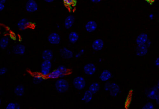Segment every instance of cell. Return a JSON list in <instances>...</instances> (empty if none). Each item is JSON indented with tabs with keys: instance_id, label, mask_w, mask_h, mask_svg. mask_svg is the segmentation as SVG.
Instances as JSON below:
<instances>
[{
	"instance_id": "836d02e7",
	"label": "cell",
	"mask_w": 159,
	"mask_h": 109,
	"mask_svg": "<svg viewBox=\"0 0 159 109\" xmlns=\"http://www.w3.org/2000/svg\"><path fill=\"white\" fill-rule=\"evenodd\" d=\"M155 65L157 67L159 68V57H158V58H157L156 60L155 61Z\"/></svg>"
},
{
	"instance_id": "277c9868",
	"label": "cell",
	"mask_w": 159,
	"mask_h": 109,
	"mask_svg": "<svg viewBox=\"0 0 159 109\" xmlns=\"http://www.w3.org/2000/svg\"><path fill=\"white\" fill-rule=\"evenodd\" d=\"M38 8L37 3L35 0H28L26 3L25 8L27 12L34 13L37 10Z\"/></svg>"
},
{
	"instance_id": "74e56055",
	"label": "cell",
	"mask_w": 159,
	"mask_h": 109,
	"mask_svg": "<svg viewBox=\"0 0 159 109\" xmlns=\"http://www.w3.org/2000/svg\"><path fill=\"white\" fill-rule=\"evenodd\" d=\"M16 109H20V106L19 104L18 103H16Z\"/></svg>"
},
{
	"instance_id": "d4e9b609",
	"label": "cell",
	"mask_w": 159,
	"mask_h": 109,
	"mask_svg": "<svg viewBox=\"0 0 159 109\" xmlns=\"http://www.w3.org/2000/svg\"><path fill=\"white\" fill-rule=\"evenodd\" d=\"M61 76V74L60 71L58 70L57 69V70H55L51 72L48 75L47 77L49 78L55 79L60 78Z\"/></svg>"
},
{
	"instance_id": "7402d4cb",
	"label": "cell",
	"mask_w": 159,
	"mask_h": 109,
	"mask_svg": "<svg viewBox=\"0 0 159 109\" xmlns=\"http://www.w3.org/2000/svg\"><path fill=\"white\" fill-rule=\"evenodd\" d=\"M93 94L89 90H86L84 93V97L82 99L85 103H88L91 102L93 97Z\"/></svg>"
},
{
	"instance_id": "ab89813d",
	"label": "cell",
	"mask_w": 159,
	"mask_h": 109,
	"mask_svg": "<svg viewBox=\"0 0 159 109\" xmlns=\"http://www.w3.org/2000/svg\"><path fill=\"white\" fill-rule=\"evenodd\" d=\"M6 1V0H0V3H5Z\"/></svg>"
},
{
	"instance_id": "52a82bcc",
	"label": "cell",
	"mask_w": 159,
	"mask_h": 109,
	"mask_svg": "<svg viewBox=\"0 0 159 109\" xmlns=\"http://www.w3.org/2000/svg\"><path fill=\"white\" fill-rule=\"evenodd\" d=\"M61 57L64 59H70L73 57V53L72 51L67 49L66 48L64 47L60 49L59 50Z\"/></svg>"
},
{
	"instance_id": "8fae6325",
	"label": "cell",
	"mask_w": 159,
	"mask_h": 109,
	"mask_svg": "<svg viewBox=\"0 0 159 109\" xmlns=\"http://www.w3.org/2000/svg\"><path fill=\"white\" fill-rule=\"evenodd\" d=\"M31 25V22L26 18H22L17 23L18 28L22 30H24L27 29Z\"/></svg>"
},
{
	"instance_id": "d590c367",
	"label": "cell",
	"mask_w": 159,
	"mask_h": 109,
	"mask_svg": "<svg viewBox=\"0 0 159 109\" xmlns=\"http://www.w3.org/2000/svg\"><path fill=\"white\" fill-rule=\"evenodd\" d=\"M44 1L47 3H51L54 1V0H44Z\"/></svg>"
},
{
	"instance_id": "cb8c5ba5",
	"label": "cell",
	"mask_w": 159,
	"mask_h": 109,
	"mask_svg": "<svg viewBox=\"0 0 159 109\" xmlns=\"http://www.w3.org/2000/svg\"><path fill=\"white\" fill-rule=\"evenodd\" d=\"M9 43V37L8 36L3 37L0 40V47L3 50L7 47Z\"/></svg>"
},
{
	"instance_id": "9c48e42d",
	"label": "cell",
	"mask_w": 159,
	"mask_h": 109,
	"mask_svg": "<svg viewBox=\"0 0 159 109\" xmlns=\"http://www.w3.org/2000/svg\"><path fill=\"white\" fill-rule=\"evenodd\" d=\"M98 25L95 21L93 20L90 21L86 23L85 25V29L86 31L89 33L94 32L97 30Z\"/></svg>"
},
{
	"instance_id": "60d3db41",
	"label": "cell",
	"mask_w": 159,
	"mask_h": 109,
	"mask_svg": "<svg viewBox=\"0 0 159 109\" xmlns=\"http://www.w3.org/2000/svg\"><path fill=\"white\" fill-rule=\"evenodd\" d=\"M150 19H153V14H150Z\"/></svg>"
},
{
	"instance_id": "83f0119b",
	"label": "cell",
	"mask_w": 159,
	"mask_h": 109,
	"mask_svg": "<svg viewBox=\"0 0 159 109\" xmlns=\"http://www.w3.org/2000/svg\"><path fill=\"white\" fill-rule=\"evenodd\" d=\"M64 3L67 6H71L74 4L75 0H63Z\"/></svg>"
},
{
	"instance_id": "5b68a950",
	"label": "cell",
	"mask_w": 159,
	"mask_h": 109,
	"mask_svg": "<svg viewBox=\"0 0 159 109\" xmlns=\"http://www.w3.org/2000/svg\"><path fill=\"white\" fill-rule=\"evenodd\" d=\"M48 41L51 44L57 45L59 44L61 41V37L58 34L53 32L49 35Z\"/></svg>"
},
{
	"instance_id": "f35d334b",
	"label": "cell",
	"mask_w": 159,
	"mask_h": 109,
	"mask_svg": "<svg viewBox=\"0 0 159 109\" xmlns=\"http://www.w3.org/2000/svg\"><path fill=\"white\" fill-rule=\"evenodd\" d=\"M145 1L148 2V3H151L154 1V0H145Z\"/></svg>"
},
{
	"instance_id": "d6986e66",
	"label": "cell",
	"mask_w": 159,
	"mask_h": 109,
	"mask_svg": "<svg viewBox=\"0 0 159 109\" xmlns=\"http://www.w3.org/2000/svg\"><path fill=\"white\" fill-rule=\"evenodd\" d=\"M79 39V35L78 33L75 31H72L70 33L69 35V40L70 43L72 44H74L78 42Z\"/></svg>"
},
{
	"instance_id": "6da1fadb",
	"label": "cell",
	"mask_w": 159,
	"mask_h": 109,
	"mask_svg": "<svg viewBox=\"0 0 159 109\" xmlns=\"http://www.w3.org/2000/svg\"><path fill=\"white\" fill-rule=\"evenodd\" d=\"M55 86L57 91L60 93L66 92L69 88V83L68 81L62 78L57 80Z\"/></svg>"
},
{
	"instance_id": "ffe728a7",
	"label": "cell",
	"mask_w": 159,
	"mask_h": 109,
	"mask_svg": "<svg viewBox=\"0 0 159 109\" xmlns=\"http://www.w3.org/2000/svg\"><path fill=\"white\" fill-rule=\"evenodd\" d=\"M25 92V89L24 86L22 84L18 85L14 90V93L17 96L22 97L24 95Z\"/></svg>"
},
{
	"instance_id": "ba28073f",
	"label": "cell",
	"mask_w": 159,
	"mask_h": 109,
	"mask_svg": "<svg viewBox=\"0 0 159 109\" xmlns=\"http://www.w3.org/2000/svg\"><path fill=\"white\" fill-rule=\"evenodd\" d=\"M148 48L146 44L139 45L136 48V54L137 56L139 57H143L147 53Z\"/></svg>"
},
{
	"instance_id": "f546056e",
	"label": "cell",
	"mask_w": 159,
	"mask_h": 109,
	"mask_svg": "<svg viewBox=\"0 0 159 109\" xmlns=\"http://www.w3.org/2000/svg\"><path fill=\"white\" fill-rule=\"evenodd\" d=\"M7 71L8 69L7 68H1V69H0V75L2 76V75H4V74H5L7 72Z\"/></svg>"
},
{
	"instance_id": "7c38bea8",
	"label": "cell",
	"mask_w": 159,
	"mask_h": 109,
	"mask_svg": "<svg viewBox=\"0 0 159 109\" xmlns=\"http://www.w3.org/2000/svg\"><path fill=\"white\" fill-rule=\"evenodd\" d=\"M120 88L118 84L115 83H112L110 84L108 91L112 97H116L119 92Z\"/></svg>"
},
{
	"instance_id": "7bdbcfd3",
	"label": "cell",
	"mask_w": 159,
	"mask_h": 109,
	"mask_svg": "<svg viewBox=\"0 0 159 109\" xmlns=\"http://www.w3.org/2000/svg\"><path fill=\"white\" fill-rule=\"evenodd\" d=\"M0 101H1V99H0ZM0 104H1V103H0Z\"/></svg>"
},
{
	"instance_id": "e575fe53",
	"label": "cell",
	"mask_w": 159,
	"mask_h": 109,
	"mask_svg": "<svg viewBox=\"0 0 159 109\" xmlns=\"http://www.w3.org/2000/svg\"><path fill=\"white\" fill-rule=\"evenodd\" d=\"M91 1L93 3H99L101 2L102 1V0H91Z\"/></svg>"
},
{
	"instance_id": "4dcf8cb0",
	"label": "cell",
	"mask_w": 159,
	"mask_h": 109,
	"mask_svg": "<svg viewBox=\"0 0 159 109\" xmlns=\"http://www.w3.org/2000/svg\"><path fill=\"white\" fill-rule=\"evenodd\" d=\"M110 84H111V83H110L109 82H107V83L105 84V90H106V91H108Z\"/></svg>"
},
{
	"instance_id": "603a6c76",
	"label": "cell",
	"mask_w": 159,
	"mask_h": 109,
	"mask_svg": "<svg viewBox=\"0 0 159 109\" xmlns=\"http://www.w3.org/2000/svg\"><path fill=\"white\" fill-rule=\"evenodd\" d=\"M44 76L41 74H35L33 76V83L34 84H38L41 83L44 81Z\"/></svg>"
},
{
	"instance_id": "8d00e7d4",
	"label": "cell",
	"mask_w": 159,
	"mask_h": 109,
	"mask_svg": "<svg viewBox=\"0 0 159 109\" xmlns=\"http://www.w3.org/2000/svg\"><path fill=\"white\" fill-rule=\"evenodd\" d=\"M156 103L159 105V94L158 95V96L157 97L156 99Z\"/></svg>"
},
{
	"instance_id": "1f68e13d",
	"label": "cell",
	"mask_w": 159,
	"mask_h": 109,
	"mask_svg": "<svg viewBox=\"0 0 159 109\" xmlns=\"http://www.w3.org/2000/svg\"><path fill=\"white\" fill-rule=\"evenodd\" d=\"M84 52H85V51H84V50H81V51H80V52H79V53H78L76 55V57H77V58L80 57V56H81V55H82V54H83Z\"/></svg>"
},
{
	"instance_id": "7a4b0ae2",
	"label": "cell",
	"mask_w": 159,
	"mask_h": 109,
	"mask_svg": "<svg viewBox=\"0 0 159 109\" xmlns=\"http://www.w3.org/2000/svg\"><path fill=\"white\" fill-rule=\"evenodd\" d=\"M52 68V63L50 60H44L41 65V74L44 77H47Z\"/></svg>"
},
{
	"instance_id": "f1b7e54d",
	"label": "cell",
	"mask_w": 159,
	"mask_h": 109,
	"mask_svg": "<svg viewBox=\"0 0 159 109\" xmlns=\"http://www.w3.org/2000/svg\"><path fill=\"white\" fill-rule=\"evenodd\" d=\"M6 108V109H16V103L11 102L8 104Z\"/></svg>"
},
{
	"instance_id": "d6a6232c",
	"label": "cell",
	"mask_w": 159,
	"mask_h": 109,
	"mask_svg": "<svg viewBox=\"0 0 159 109\" xmlns=\"http://www.w3.org/2000/svg\"><path fill=\"white\" fill-rule=\"evenodd\" d=\"M5 8L4 4L0 3V11H2Z\"/></svg>"
},
{
	"instance_id": "ac0fdd59",
	"label": "cell",
	"mask_w": 159,
	"mask_h": 109,
	"mask_svg": "<svg viewBox=\"0 0 159 109\" xmlns=\"http://www.w3.org/2000/svg\"><path fill=\"white\" fill-rule=\"evenodd\" d=\"M159 90L157 87H154L150 89L148 92V97L152 99H156L159 94Z\"/></svg>"
},
{
	"instance_id": "2e32d148",
	"label": "cell",
	"mask_w": 159,
	"mask_h": 109,
	"mask_svg": "<svg viewBox=\"0 0 159 109\" xmlns=\"http://www.w3.org/2000/svg\"><path fill=\"white\" fill-rule=\"evenodd\" d=\"M112 73L107 70H103L99 76V79L103 82H106L112 77Z\"/></svg>"
},
{
	"instance_id": "5bb4252c",
	"label": "cell",
	"mask_w": 159,
	"mask_h": 109,
	"mask_svg": "<svg viewBox=\"0 0 159 109\" xmlns=\"http://www.w3.org/2000/svg\"><path fill=\"white\" fill-rule=\"evenodd\" d=\"M13 52L15 54L22 55L25 53V47L22 44H17L13 47Z\"/></svg>"
},
{
	"instance_id": "3957f363",
	"label": "cell",
	"mask_w": 159,
	"mask_h": 109,
	"mask_svg": "<svg viewBox=\"0 0 159 109\" xmlns=\"http://www.w3.org/2000/svg\"><path fill=\"white\" fill-rule=\"evenodd\" d=\"M86 81L85 78L81 76H78L73 79V85L75 89L78 90H82L86 86Z\"/></svg>"
},
{
	"instance_id": "30bf717a",
	"label": "cell",
	"mask_w": 159,
	"mask_h": 109,
	"mask_svg": "<svg viewBox=\"0 0 159 109\" xmlns=\"http://www.w3.org/2000/svg\"><path fill=\"white\" fill-rule=\"evenodd\" d=\"M104 43L101 39H96L92 43V48L95 51H100L104 47Z\"/></svg>"
},
{
	"instance_id": "44dd1931",
	"label": "cell",
	"mask_w": 159,
	"mask_h": 109,
	"mask_svg": "<svg viewBox=\"0 0 159 109\" xmlns=\"http://www.w3.org/2000/svg\"><path fill=\"white\" fill-rule=\"evenodd\" d=\"M100 85L97 82H94L90 85L89 87V90L93 94L97 93L100 90Z\"/></svg>"
},
{
	"instance_id": "484cf974",
	"label": "cell",
	"mask_w": 159,
	"mask_h": 109,
	"mask_svg": "<svg viewBox=\"0 0 159 109\" xmlns=\"http://www.w3.org/2000/svg\"><path fill=\"white\" fill-rule=\"evenodd\" d=\"M57 69L59 70V71L61 73V74L60 78H62V77H64L68 73V70L67 69V68L64 66V65H60V66L58 67Z\"/></svg>"
},
{
	"instance_id": "b9f144b4",
	"label": "cell",
	"mask_w": 159,
	"mask_h": 109,
	"mask_svg": "<svg viewBox=\"0 0 159 109\" xmlns=\"http://www.w3.org/2000/svg\"><path fill=\"white\" fill-rule=\"evenodd\" d=\"M157 88H158L159 90V79L158 81V83H157Z\"/></svg>"
},
{
	"instance_id": "4316f807",
	"label": "cell",
	"mask_w": 159,
	"mask_h": 109,
	"mask_svg": "<svg viewBox=\"0 0 159 109\" xmlns=\"http://www.w3.org/2000/svg\"><path fill=\"white\" fill-rule=\"evenodd\" d=\"M143 109H153L154 106L152 103H147L142 107Z\"/></svg>"
},
{
	"instance_id": "4fadbf2b",
	"label": "cell",
	"mask_w": 159,
	"mask_h": 109,
	"mask_svg": "<svg viewBox=\"0 0 159 109\" xmlns=\"http://www.w3.org/2000/svg\"><path fill=\"white\" fill-rule=\"evenodd\" d=\"M75 18L73 15H70L65 18L64 23L65 27L66 29H70L74 23Z\"/></svg>"
},
{
	"instance_id": "e0dca14e",
	"label": "cell",
	"mask_w": 159,
	"mask_h": 109,
	"mask_svg": "<svg viewBox=\"0 0 159 109\" xmlns=\"http://www.w3.org/2000/svg\"><path fill=\"white\" fill-rule=\"evenodd\" d=\"M42 57L44 60L51 61L53 58V52L51 50H45L42 52Z\"/></svg>"
},
{
	"instance_id": "8992f818",
	"label": "cell",
	"mask_w": 159,
	"mask_h": 109,
	"mask_svg": "<svg viewBox=\"0 0 159 109\" xmlns=\"http://www.w3.org/2000/svg\"><path fill=\"white\" fill-rule=\"evenodd\" d=\"M84 72L89 76L92 75L96 72V67L95 65L92 63H89L84 66Z\"/></svg>"
},
{
	"instance_id": "9a60e30c",
	"label": "cell",
	"mask_w": 159,
	"mask_h": 109,
	"mask_svg": "<svg viewBox=\"0 0 159 109\" xmlns=\"http://www.w3.org/2000/svg\"><path fill=\"white\" fill-rule=\"evenodd\" d=\"M148 41V36L146 33H141L137 37L136 39V43L137 45H142L144 44Z\"/></svg>"
}]
</instances>
